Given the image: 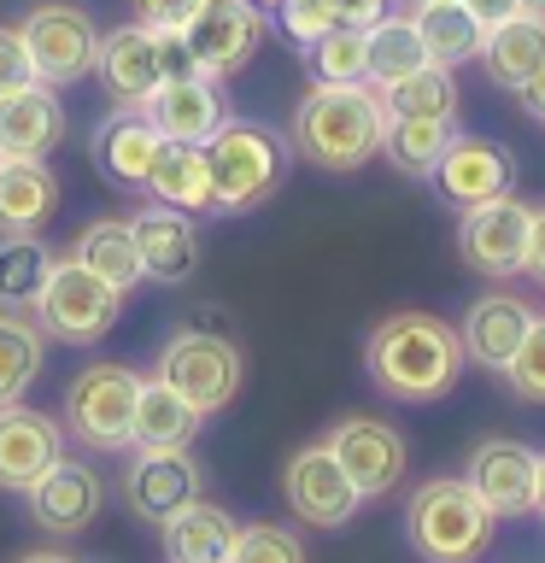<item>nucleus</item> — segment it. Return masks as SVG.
I'll return each instance as SVG.
<instances>
[{"label": "nucleus", "mask_w": 545, "mask_h": 563, "mask_svg": "<svg viewBox=\"0 0 545 563\" xmlns=\"http://www.w3.org/2000/svg\"><path fill=\"white\" fill-rule=\"evenodd\" d=\"M527 235H534V206L504 194V200H487V206H469L457 218V253L475 276L487 282H510L522 276L527 264Z\"/></svg>", "instance_id": "9d476101"}, {"label": "nucleus", "mask_w": 545, "mask_h": 563, "mask_svg": "<svg viewBox=\"0 0 545 563\" xmlns=\"http://www.w3.org/2000/svg\"><path fill=\"white\" fill-rule=\"evenodd\" d=\"M229 563H305V540L281 522H246L235 534Z\"/></svg>", "instance_id": "e433bc0d"}, {"label": "nucleus", "mask_w": 545, "mask_h": 563, "mask_svg": "<svg viewBox=\"0 0 545 563\" xmlns=\"http://www.w3.org/2000/svg\"><path fill=\"white\" fill-rule=\"evenodd\" d=\"M527 323H534V311H527L522 294H481L464 311V323H457V334H464V358L481 364L487 376H504L510 358H516V346H522V334H527Z\"/></svg>", "instance_id": "4be33fe9"}, {"label": "nucleus", "mask_w": 545, "mask_h": 563, "mask_svg": "<svg viewBox=\"0 0 545 563\" xmlns=\"http://www.w3.org/2000/svg\"><path fill=\"white\" fill-rule=\"evenodd\" d=\"M411 24H416V35H422L429 65L457 70L464 59H481L487 24L464 7V0H429V7H411Z\"/></svg>", "instance_id": "c85d7f7f"}, {"label": "nucleus", "mask_w": 545, "mask_h": 563, "mask_svg": "<svg viewBox=\"0 0 545 563\" xmlns=\"http://www.w3.org/2000/svg\"><path fill=\"white\" fill-rule=\"evenodd\" d=\"M141 369L100 358L82 364L65 382V434H77L88 452H130L135 446V399H141Z\"/></svg>", "instance_id": "39448f33"}, {"label": "nucleus", "mask_w": 545, "mask_h": 563, "mask_svg": "<svg viewBox=\"0 0 545 563\" xmlns=\"http://www.w3.org/2000/svg\"><path fill=\"white\" fill-rule=\"evenodd\" d=\"M47 364V334L30 311L0 306V405H18Z\"/></svg>", "instance_id": "7c9ffc66"}, {"label": "nucleus", "mask_w": 545, "mask_h": 563, "mask_svg": "<svg viewBox=\"0 0 545 563\" xmlns=\"http://www.w3.org/2000/svg\"><path fill=\"white\" fill-rule=\"evenodd\" d=\"M464 482L481 493V505L492 517H534V487H540V452H527L522 440H504V434H487L475 440L469 464H464Z\"/></svg>", "instance_id": "4468645a"}, {"label": "nucleus", "mask_w": 545, "mask_h": 563, "mask_svg": "<svg viewBox=\"0 0 545 563\" xmlns=\"http://www.w3.org/2000/svg\"><path fill=\"white\" fill-rule=\"evenodd\" d=\"M200 411L182 399V394H170L165 382H141V399H135V446H147V452H176V446H193V434H200Z\"/></svg>", "instance_id": "c756f323"}, {"label": "nucleus", "mask_w": 545, "mask_h": 563, "mask_svg": "<svg viewBox=\"0 0 545 563\" xmlns=\"http://www.w3.org/2000/svg\"><path fill=\"white\" fill-rule=\"evenodd\" d=\"M534 517H545V457H540V487H534Z\"/></svg>", "instance_id": "de8ad7c7"}, {"label": "nucleus", "mask_w": 545, "mask_h": 563, "mask_svg": "<svg viewBox=\"0 0 545 563\" xmlns=\"http://www.w3.org/2000/svg\"><path fill=\"white\" fill-rule=\"evenodd\" d=\"M381 135H387V106L381 88L369 82H311L288 123L293 153L334 176L364 170L381 153Z\"/></svg>", "instance_id": "f03ea898"}, {"label": "nucleus", "mask_w": 545, "mask_h": 563, "mask_svg": "<svg viewBox=\"0 0 545 563\" xmlns=\"http://www.w3.org/2000/svg\"><path fill=\"white\" fill-rule=\"evenodd\" d=\"M522 276L545 288V206H534V235H527V264H522Z\"/></svg>", "instance_id": "37998d69"}, {"label": "nucleus", "mask_w": 545, "mask_h": 563, "mask_svg": "<svg viewBox=\"0 0 545 563\" xmlns=\"http://www.w3.org/2000/svg\"><path fill=\"white\" fill-rule=\"evenodd\" d=\"M118 487H123V505H130V517H141V522L158 528V522H170L182 505L200 499L205 475H200V464H193L188 446H176V452L130 446V464H123Z\"/></svg>", "instance_id": "ddd939ff"}, {"label": "nucleus", "mask_w": 545, "mask_h": 563, "mask_svg": "<svg viewBox=\"0 0 545 563\" xmlns=\"http://www.w3.org/2000/svg\"><path fill=\"white\" fill-rule=\"evenodd\" d=\"M452 141H457V118H387L381 153L393 158L399 176H416V183H429Z\"/></svg>", "instance_id": "2f4dec72"}, {"label": "nucleus", "mask_w": 545, "mask_h": 563, "mask_svg": "<svg viewBox=\"0 0 545 563\" xmlns=\"http://www.w3.org/2000/svg\"><path fill=\"white\" fill-rule=\"evenodd\" d=\"M464 334L434 311H393L369 329L364 341V369L387 399L404 405H434L446 399L464 376Z\"/></svg>", "instance_id": "f257e3e1"}, {"label": "nucleus", "mask_w": 545, "mask_h": 563, "mask_svg": "<svg viewBox=\"0 0 545 563\" xmlns=\"http://www.w3.org/2000/svg\"><path fill=\"white\" fill-rule=\"evenodd\" d=\"M235 534H241V522L229 517L223 505H211V499H193V505L176 510L170 522H158L165 563H229Z\"/></svg>", "instance_id": "393cba45"}, {"label": "nucleus", "mask_w": 545, "mask_h": 563, "mask_svg": "<svg viewBox=\"0 0 545 563\" xmlns=\"http://www.w3.org/2000/svg\"><path fill=\"white\" fill-rule=\"evenodd\" d=\"M153 376L165 382L170 394H182L200 417H218L241 394L246 358H241V346L229 341V334H218V329H176L170 341L158 346Z\"/></svg>", "instance_id": "0eeeda50"}, {"label": "nucleus", "mask_w": 545, "mask_h": 563, "mask_svg": "<svg viewBox=\"0 0 545 563\" xmlns=\"http://www.w3.org/2000/svg\"><path fill=\"white\" fill-rule=\"evenodd\" d=\"M18 563H82V558H70V552H53V545H35V552H24Z\"/></svg>", "instance_id": "49530a36"}, {"label": "nucleus", "mask_w": 545, "mask_h": 563, "mask_svg": "<svg viewBox=\"0 0 545 563\" xmlns=\"http://www.w3.org/2000/svg\"><path fill=\"white\" fill-rule=\"evenodd\" d=\"M516 12H527V18H545V0H516Z\"/></svg>", "instance_id": "09e8293b"}, {"label": "nucleus", "mask_w": 545, "mask_h": 563, "mask_svg": "<svg viewBox=\"0 0 545 563\" xmlns=\"http://www.w3.org/2000/svg\"><path fill=\"white\" fill-rule=\"evenodd\" d=\"M253 7H258V12H281L288 0H253Z\"/></svg>", "instance_id": "8fccbe9b"}, {"label": "nucleus", "mask_w": 545, "mask_h": 563, "mask_svg": "<svg viewBox=\"0 0 545 563\" xmlns=\"http://www.w3.org/2000/svg\"><path fill=\"white\" fill-rule=\"evenodd\" d=\"M387 118H457V70L446 65H422L404 82L381 88Z\"/></svg>", "instance_id": "f704fd0d"}, {"label": "nucleus", "mask_w": 545, "mask_h": 563, "mask_svg": "<svg viewBox=\"0 0 545 563\" xmlns=\"http://www.w3.org/2000/svg\"><path fill=\"white\" fill-rule=\"evenodd\" d=\"M323 446L334 452V464L352 475V487H358L364 499H387V493L404 482V464H411L404 434L381 417H341Z\"/></svg>", "instance_id": "f8f14e48"}, {"label": "nucleus", "mask_w": 545, "mask_h": 563, "mask_svg": "<svg viewBox=\"0 0 545 563\" xmlns=\"http://www.w3.org/2000/svg\"><path fill=\"white\" fill-rule=\"evenodd\" d=\"M18 42H24L35 82L47 88H70L94 77V53H100V24L70 0H42V7L24 12L18 24Z\"/></svg>", "instance_id": "6e6552de"}, {"label": "nucleus", "mask_w": 545, "mask_h": 563, "mask_svg": "<svg viewBox=\"0 0 545 563\" xmlns=\"http://www.w3.org/2000/svg\"><path fill=\"white\" fill-rule=\"evenodd\" d=\"M35 82V65L24 42H18V24H0V95H18V88Z\"/></svg>", "instance_id": "58836bf2"}, {"label": "nucleus", "mask_w": 545, "mask_h": 563, "mask_svg": "<svg viewBox=\"0 0 545 563\" xmlns=\"http://www.w3.org/2000/svg\"><path fill=\"white\" fill-rule=\"evenodd\" d=\"M94 82L105 106H147L165 82L158 70V42L147 24H118V30H100V53H94Z\"/></svg>", "instance_id": "dca6fc26"}, {"label": "nucleus", "mask_w": 545, "mask_h": 563, "mask_svg": "<svg viewBox=\"0 0 545 563\" xmlns=\"http://www.w3.org/2000/svg\"><path fill=\"white\" fill-rule=\"evenodd\" d=\"M77 264H88L94 276H105L112 288H141L147 282V271H141V246H135V229H130V218H88L82 229H77V241L65 246Z\"/></svg>", "instance_id": "a878e982"}, {"label": "nucleus", "mask_w": 545, "mask_h": 563, "mask_svg": "<svg viewBox=\"0 0 545 563\" xmlns=\"http://www.w3.org/2000/svg\"><path fill=\"white\" fill-rule=\"evenodd\" d=\"M53 246L42 235H0V306L7 311H30L42 282L53 271Z\"/></svg>", "instance_id": "72a5a7b5"}, {"label": "nucleus", "mask_w": 545, "mask_h": 563, "mask_svg": "<svg viewBox=\"0 0 545 563\" xmlns=\"http://www.w3.org/2000/svg\"><path fill=\"white\" fill-rule=\"evenodd\" d=\"M411 7H429V0H411Z\"/></svg>", "instance_id": "3c124183"}, {"label": "nucleus", "mask_w": 545, "mask_h": 563, "mask_svg": "<svg viewBox=\"0 0 545 563\" xmlns=\"http://www.w3.org/2000/svg\"><path fill=\"white\" fill-rule=\"evenodd\" d=\"M141 112H147V123L165 141L205 147L229 123V100H223V82H211V77H176V82H158V95Z\"/></svg>", "instance_id": "412c9836"}, {"label": "nucleus", "mask_w": 545, "mask_h": 563, "mask_svg": "<svg viewBox=\"0 0 545 563\" xmlns=\"http://www.w3.org/2000/svg\"><path fill=\"white\" fill-rule=\"evenodd\" d=\"M130 229H135L147 282H165V288L193 282V271H200V223H193L188 211L153 200V206H141L135 218H130Z\"/></svg>", "instance_id": "aec40b11"}, {"label": "nucleus", "mask_w": 545, "mask_h": 563, "mask_svg": "<svg viewBox=\"0 0 545 563\" xmlns=\"http://www.w3.org/2000/svg\"><path fill=\"white\" fill-rule=\"evenodd\" d=\"M281 499H288V510L305 528H346L358 517L364 493L352 487V475L334 464V452L323 440H311V446H299L281 464Z\"/></svg>", "instance_id": "9b49d317"}, {"label": "nucleus", "mask_w": 545, "mask_h": 563, "mask_svg": "<svg viewBox=\"0 0 545 563\" xmlns=\"http://www.w3.org/2000/svg\"><path fill=\"white\" fill-rule=\"evenodd\" d=\"M59 211V176L47 158H0V235H42Z\"/></svg>", "instance_id": "b1692460"}, {"label": "nucleus", "mask_w": 545, "mask_h": 563, "mask_svg": "<svg viewBox=\"0 0 545 563\" xmlns=\"http://www.w3.org/2000/svg\"><path fill=\"white\" fill-rule=\"evenodd\" d=\"M492 534H499V517L464 475H434L404 499V540L422 563H481Z\"/></svg>", "instance_id": "7ed1b4c3"}, {"label": "nucleus", "mask_w": 545, "mask_h": 563, "mask_svg": "<svg viewBox=\"0 0 545 563\" xmlns=\"http://www.w3.org/2000/svg\"><path fill=\"white\" fill-rule=\"evenodd\" d=\"M153 42H158V70H165V82L200 77V70H193V53H188V42H182V30H153Z\"/></svg>", "instance_id": "a19ab883"}, {"label": "nucleus", "mask_w": 545, "mask_h": 563, "mask_svg": "<svg viewBox=\"0 0 545 563\" xmlns=\"http://www.w3.org/2000/svg\"><path fill=\"white\" fill-rule=\"evenodd\" d=\"M264 35H270V12H258L253 0H200L193 18L182 24V42L193 53V70L211 82L241 77L258 59Z\"/></svg>", "instance_id": "1a4fd4ad"}, {"label": "nucleus", "mask_w": 545, "mask_h": 563, "mask_svg": "<svg viewBox=\"0 0 545 563\" xmlns=\"http://www.w3.org/2000/svg\"><path fill=\"white\" fill-rule=\"evenodd\" d=\"M305 65L316 82H369V53L364 30H329L305 47Z\"/></svg>", "instance_id": "c9c22d12"}, {"label": "nucleus", "mask_w": 545, "mask_h": 563, "mask_svg": "<svg viewBox=\"0 0 545 563\" xmlns=\"http://www.w3.org/2000/svg\"><path fill=\"white\" fill-rule=\"evenodd\" d=\"M516 100H522V112H534V118L545 123V65H540L534 77H527V82L516 88Z\"/></svg>", "instance_id": "c03bdc74"}, {"label": "nucleus", "mask_w": 545, "mask_h": 563, "mask_svg": "<svg viewBox=\"0 0 545 563\" xmlns=\"http://www.w3.org/2000/svg\"><path fill=\"white\" fill-rule=\"evenodd\" d=\"M147 194L158 206H176L188 218L200 211H218V188H211V165H205V147H188V141H165L153 158V183Z\"/></svg>", "instance_id": "cd10ccee"}, {"label": "nucleus", "mask_w": 545, "mask_h": 563, "mask_svg": "<svg viewBox=\"0 0 545 563\" xmlns=\"http://www.w3.org/2000/svg\"><path fill=\"white\" fill-rule=\"evenodd\" d=\"M323 7L334 12V24H341V30H369L387 12V0H323Z\"/></svg>", "instance_id": "79ce46f5"}, {"label": "nucleus", "mask_w": 545, "mask_h": 563, "mask_svg": "<svg viewBox=\"0 0 545 563\" xmlns=\"http://www.w3.org/2000/svg\"><path fill=\"white\" fill-rule=\"evenodd\" d=\"M504 387L516 394L522 405H545V317H534L516 346V358L504 369Z\"/></svg>", "instance_id": "4c0bfd02"}, {"label": "nucleus", "mask_w": 545, "mask_h": 563, "mask_svg": "<svg viewBox=\"0 0 545 563\" xmlns=\"http://www.w3.org/2000/svg\"><path fill=\"white\" fill-rule=\"evenodd\" d=\"M429 183L440 188L446 206L469 211V206L504 200V194L516 188V158H510V147H499V141H487V135H457Z\"/></svg>", "instance_id": "2eb2a0df"}, {"label": "nucleus", "mask_w": 545, "mask_h": 563, "mask_svg": "<svg viewBox=\"0 0 545 563\" xmlns=\"http://www.w3.org/2000/svg\"><path fill=\"white\" fill-rule=\"evenodd\" d=\"M364 53H369V88H393V82L411 77V70L429 65L411 12H381L376 24L364 30Z\"/></svg>", "instance_id": "473e14b6"}, {"label": "nucleus", "mask_w": 545, "mask_h": 563, "mask_svg": "<svg viewBox=\"0 0 545 563\" xmlns=\"http://www.w3.org/2000/svg\"><path fill=\"white\" fill-rule=\"evenodd\" d=\"M464 7L481 18V24H499V18H510L516 12V0H464Z\"/></svg>", "instance_id": "a18cd8bd"}, {"label": "nucleus", "mask_w": 545, "mask_h": 563, "mask_svg": "<svg viewBox=\"0 0 545 563\" xmlns=\"http://www.w3.org/2000/svg\"><path fill=\"white\" fill-rule=\"evenodd\" d=\"M65 141V106L47 82L0 95V158H47Z\"/></svg>", "instance_id": "5701e85b"}, {"label": "nucleus", "mask_w": 545, "mask_h": 563, "mask_svg": "<svg viewBox=\"0 0 545 563\" xmlns=\"http://www.w3.org/2000/svg\"><path fill=\"white\" fill-rule=\"evenodd\" d=\"M24 505H30L35 528H47V534L70 540V534H82V528L100 517L105 482H100L94 464H82V457H59V464H53L42 482L24 493Z\"/></svg>", "instance_id": "6ab92c4d"}, {"label": "nucleus", "mask_w": 545, "mask_h": 563, "mask_svg": "<svg viewBox=\"0 0 545 563\" xmlns=\"http://www.w3.org/2000/svg\"><path fill=\"white\" fill-rule=\"evenodd\" d=\"M123 288H112L105 276H94L88 264H77L70 253L53 258V271L35 294L30 317L42 323L47 341H65V346H94L100 334H112V323L123 317Z\"/></svg>", "instance_id": "423d86ee"}, {"label": "nucleus", "mask_w": 545, "mask_h": 563, "mask_svg": "<svg viewBox=\"0 0 545 563\" xmlns=\"http://www.w3.org/2000/svg\"><path fill=\"white\" fill-rule=\"evenodd\" d=\"M65 457V422H53L35 405H0V487L30 493Z\"/></svg>", "instance_id": "f3484780"}, {"label": "nucleus", "mask_w": 545, "mask_h": 563, "mask_svg": "<svg viewBox=\"0 0 545 563\" xmlns=\"http://www.w3.org/2000/svg\"><path fill=\"white\" fill-rule=\"evenodd\" d=\"M288 158H293V141L281 130H270L258 118H229L205 141L218 211H258L264 200H276L281 183H288Z\"/></svg>", "instance_id": "20e7f679"}, {"label": "nucleus", "mask_w": 545, "mask_h": 563, "mask_svg": "<svg viewBox=\"0 0 545 563\" xmlns=\"http://www.w3.org/2000/svg\"><path fill=\"white\" fill-rule=\"evenodd\" d=\"M481 65H487V77H492V82L516 95V88L545 65V18L510 12V18H499V24H487Z\"/></svg>", "instance_id": "bb28decb"}, {"label": "nucleus", "mask_w": 545, "mask_h": 563, "mask_svg": "<svg viewBox=\"0 0 545 563\" xmlns=\"http://www.w3.org/2000/svg\"><path fill=\"white\" fill-rule=\"evenodd\" d=\"M193 7L200 0H130V12H135V24H147V30H182Z\"/></svg>", "instance_id": "ea45409f"}, {"label": "nucleus", "mask_w": 545, "mask_h": 563, "mask_svg": "<svg viewBox=\"0 0 545 563\" xmlns=\"http://www.w3.org/2000/svg\"><path fill=\"white\" fill-rule=\"evenodd\" d=\"M94 170L105 176L112 188H130V194H147L153 183V158L165 147V135L147 123L141 106H112L100 123H94Z\"/></svg>", "instance_id": "a211bd4d"}]
</instances>
